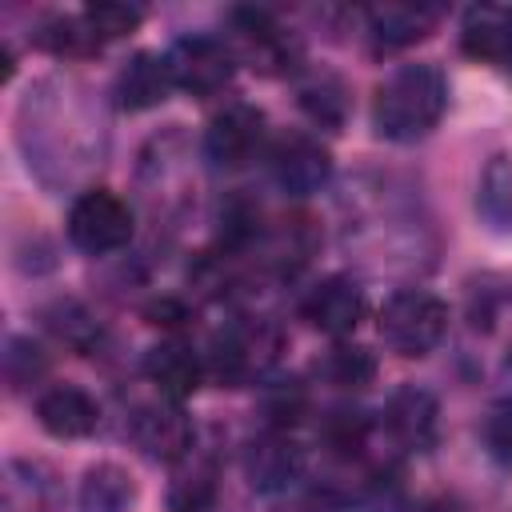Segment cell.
<instances>
[{
    "label": "cell",
    "mask_w": 512,
    "mask_h": 512,
    "mask_svg": "<svg viewBox=\"0 0 512 512\" xmlns=\"http://www.w3.org/2000/svg\"><path fill=\"white\" fill-rule=\"evenodd\" d=\"M444 104H448V84L436 64H400L376 84L372 124L384 140L408 144L440 124Z\"/></svg>",
    "instance_id": "cell-1"
},
{
    "label": "cell",
    "mask_w": 512,
    "mask_h": 512,
    "mask_svg": "<svg viewBox=\"0 0 512 512\" xmlns=\"http://www.w3.org/2000/svg\"><path fill=\"white\" fill-rule=\"evenodd\" d=\"M480 440H484V452H488L500 468H512V396H496V400L484 408Z\"/></svg>",
    "instance_id": "cell-25"
},
{
    "label": "cell",
    "mask_w": 512,
    "mask_h": 512,
    "mask_svg": "<svg viewBox=\"0 0 512 512\" xmlns=\"http://www.w3.org/2000/svg\"><path fill=\"white\" fill-rule=\"evenodd\" d=\"M380 340L400 356H428L448 332V308L424 288H400L384 300L376 316Z\"/></svg>",
    "instance_id": "cell-3"
},
{
    "label": "cell",
    "mask_w": 512,
    "mask_h": 512,
    "mask_svg": "<svg viewBox=\"0 0 512 512\" xmlns=\"http://www.w3.org/2000/svg\"><path fill=\"white\" fill-rule=\"evenodd\" d=\"M268 168H272V180L288 192V196H312L328 184L332 176V156L320 140L304 136V132H288L272 144L268 152Z\"/></svg>",
    "instance_id": "cell-9"
},
{
    "label": "cell",
    "mask_w": 512,
    "mask_h": 512,
    "mask_svg": "<svg viewBox=\"0 0 512 512\" xmlns=\"http://www.w3.org/2000/svg\"><path fill=\"white\" fill-rule=\"evenodd\" d=\"M80 16H84L88 32H92L100 44L136 32V24L144 20V12H140L136 4H120V0H96V4H88Z\"/></svg>",
    "instance_id": "cell-23"
},
{
    "label": "cell",
    "mask_w": 512,
    "mask_h": 512,
    "mask_svg": "<svg viewBox=\"0 0 512 512\" xmlns=\"http://www.w3.org/2000/svg\"><path fill=\"white\" fill-rule=\"evenodd\" d=\"M480 216L496 232H512V160L492 156L488 168L480 172V196H476Z\"/></svg>",
    "instance_id": "cell-22"
},
{
    "label": "cell",
    "mask_w": 512,
    "mask_h": 512,
    "mask_svg": "<svg viewBox=\"0 0 512 512\" xmlns=\"http://www.w3.org/2000/svg\"><path fill=\"white\" fill-rule=\"evenodd\" d=\"M296 96H300V108L312 116V124L336 132L348 116V88L336 72L328 68H312L300 84H296Z\"/></svg>",
    "instance_id": "cell-20"
},
{
    "label": "cell",
    "mask_w": 512,
    "mask_h": 512,
    "mask_svg": "<svg viewBox=\"0 0 512 512\" xmlns=\"http://www.w3.org/2000/svg\"><path fill=\"white\" fill-rule=\"evenodd\" d=\"M132 444L160 464H176L192 452V420L176 400H148L128 420Z\"/></svg>",
    "instance_id": "cell-7"
},
{
    "label": "cell",
    "mask_w": 512,
    "mask_h": 512,
    "mask_svg": "<svg viewBox=\"0 0 512 512\" xmlns=\"http://www.w3.org/2000/svg\"><path fill=\"white\" fill-rule=\"evenodd\" d=\"M44 368H48V360H44V352L32 344V340H8V352H4V372H8V384L12 388H24V384H32V380H40L44 376Z\"/></svg>",
    "instance_id": "cell-28"
},
{
    "label": "cell",
    "mask_w": 512,
    "mask_h": 512,
    "mask_svg": "<svg viewBox=\"0 0 512 512\" xmlns=\"http://www.w3.org/2000/svg\"><path fill=\"white\" fill-rule=\"evenodd\" d=\"M316 376L332 388H344V392H360L376 380V360L368 348L360 344H336L328 348L320 360H316Z\"/></svg>",
    "instance_id": "cell-21"
},
{
    "label": "cell",
    "mask_w": 512,
    "mask_h": 512,
    "mask_svg": "<svg viewBox=\"0 0 512 512\" xmlns=\"http://www.w3.org/2000/svg\"><path fill=\"white\" fill-rule=\"evenodd\" d=\"M76 504H80V512H132L136 480L120 464H96L84 472Z\"/></svg>",
    "instance_id": "cell-19"
},
{
    "label": "cell",
    "mask_w": 512,
    "mask_h": 512,
    "mask_svg": "<svg viewBox=\"0 0 512 512\" xmlns=\"http://www.w3.org/2000/svg\"><path fill=\"white\" fill-rule=\"evenodd\" d=\"M144 372H148V380L160 388V396L184 400V396H192V392L200 388V380H204L208 368H204V360H200L184 340H164V344H156V348L148 352Z\"/></svg>",
    "instance_id": "cell-17"
},
{
    "label": "cell",
    "mask_w": 512,
    "mask_h": 512,
    "mask_svg": "<svg viewBox=\"0 0 512 512\" xmlns=\"http://www.w3.org/2000/svg\"><path fill=\"white\" fill-rule=\"evenodd\" d=\"M264 148V112L256 104L232 100L224 104L204 132V152L220 168H244Z\"/></svg>",
    "instance_id": "cell-8"
},
{
    "label": "cell",
    "mask_w": 512,
    "mask_h": 512,
    "mask_svg": "<svg viewBox=\"0 0 512 512\" xmlns=\"http://www.w3.org/2000/svg\"><path fill=\"white\" fill-rule=\"evenodd\" d=\"M132 228H136V220H132L128 200L108 188H88L68 208V240L88 256L124 248L132 240Z\"/></svg>",
    "instance_id": "cell-4"
},
{
    "label": "cell",
    "mask_w": 512,
    "mask_h": 512,
    "mask_svg": "<svg viewBox=\"0 0 512 512\" xmlns=\"http://www.w3.org/2000/svg\"><path fill=\"white\" fill-rule=\"evenodd\" d=\"M244 472L252 480V488L260 492H280L292 480H300L304 472V448L284 432V428H268L264 436H256L244 452Z\"/></svg>",
    "instance_id": "cell-12"
},
{
    "label": "cell",
    "mask_w": 512,
    "mask_h": 512,
    "mask_svg": "<svg viewBox=\"0 0 512 512\" xmlns=\"http://www.w3.org/2000/svg\"><path fill=\"white\" fill-rule=\"evenodd\" d=\"M464 56L496 68H512V8L508 4H472L460 16Z\"/></svg>",
    "instance_id": "cell-13"
},
{
    "label": "cell",
    "mask_w": 512,
    "mask_h": 512,
    "mask_svg": "<svg viewBox=\"0 0 512 512\" xmlns=\"http://www.w3.org/2000/svg\"><path fill=\"white\" fill-rule=\"evenodd\" d=\"M52 332L60 336V340H68L72 348H92V340H100V328H96V320L80 308V304H56L52 308Z\"/></svg>",
    "instance_id": "cell-27"
},
{
    "label": "cell",
    "mask_w": 512,
    "mask_h": 512,
    "mask_svg": "<svg viewBox=\"0 0 512 512\" xmlns=\"http://www.w3.org/2000/svg\"><path fill=\"white\" fill-rule=\"evenodd\" d=\"M212 492H216V480H212V468L208 464H192L176 476L172 484V508L176 512H204L212 504Z\"/></svg>",
    "instance_id": "cell-26"
},
{
    "label": "cell",
    "mask_w": 512,
    "mask_h": 512,
    "mask_svg": "<svg viewBox=\"0 0 512 512\" xmlns=\"http://www.w3.org/2000/svg\"><path fill=\"white\" fill-rule=\"evenodd\" d=\"M364 20H368V32H372L380 44H388V48H408V44L424 40V36L440 24V8L392 0V4H372V8H364Z\"/></svg>",
    "instance_id": "cell-16"
},
{
    "label": "cell",
    "mask_w": 512,
    "mask_h": 512,
    "mask_svg": "<svg viewBox=\"0 0 512 512\" xmlns=\"http://www.w3.org/2000/svg\"><path fill=\"white\" fill-rule=\"evenodd\" d=\"M300 316L328 336H348L364 320V292L348 276H324L304 292Z\"/></svg>",
    "instance_id": "cell-11"
},
{
    "label": "cell",
    "mask_w": 512,
    "mask_h": 512,
    "mask_svg": "<svg viewBox=\"0 0 512 512\" xmlns=\"http://www.w3.org/2000/svg\"><path fill=\"white\" fill-rule=\"evenodd\" d=\"M164 60H168L172 84L184 88L188 96H216L232 84V72H236L232 44L216 36H180Z\"/></svg>",
    "instance_id": "cell-6"
},
{
    "label": "cell",
    "mask_w": 512,
    "mask_h": 512,
    "mask_svg": "<svg viewBox=\"0 0 512 512\" xmlns=\"http://www.w3.org/2000/svg\"><path fill=\"white\" fill-rule=\"evenodd\" d=\"M436 428H440V408H436V396L416 388V384H404L388 396L384 404V432L392 436L396 448L404 452H428L436 444Z\"/></svg>",
    "instance_id": "cell-10"
},
{
    "label": "cell",
    "mask_w": 512,
    "mask_h": 512,
    "mask_svg": "<svg viewBox=\"0 0 512 512\" xmlns=\"http://www.w3.org/2000/svg\"><path fill=\"white\" fill-rule=\"evenodd\" d=\"M232 52L264 76H280L300 60V40L264 8L232 12Z\"/></svg>",
    "instance_id": "cell-5"
},
{
    "label": "cell",
    "mask_w": 512,
    "mask_h": 512,
    "mask_svg": "<svg viewBox=\"0 0 512 512\" xmlns=\"http://www.w3.org/2000/svg\"><path fill=\"white\" fill-rule=\"evenodd\" d=\"M172 88H176V84H172L168 60H164V56H152V52H136V56L120 68V76H116V96H120V104L132 108V112L164 104Z\"/></svg>",
    "instance_id": "cell-18"
},
{
    "label": "cell",
    "mask_w": 512,
    "mask_h": 512,
    "mask_svg": "<svg viewBox=\"0 0 512 512\" xmlns=\"http://www.w3.org/2000/svg\"><path fill=\"white\" fill-rule=\"evenodd\" d=\"M296 512H308V508H296Z\"/></svg>",
    "instance_id": "cell-30"
},
{
    "label": "cell",
    "mask_w": 512,
    "mask_h": 512,
    "mask_svg": "<svg viewBox=\"0 0 512 512\" xmlns=\"http://www.w3.org/2000/svg\"><path fill=\"white\" fill-rule=\"evenodd\" d=\"M284 352V336L272 320L260 316H240L232 324H224L212 336V352H208V372L228 384V388H244V384H260L276 360Z\"/></svg>",
    "instance_id": "cell-2"
},
{
    "label": "cell",
    "mask_w": 512,
    "mask_h": 512,
    "mask_svg": "<svg viewBox=\"0 0 512 512\" xmlns=\"http://www.w3.org/2000/svg\"><path fill=\"white\" fill-rule=\"evenodd\" d=\"M36 420H40L44 432H52L60 440H80V436L96 432L100 404L76 384H52L36 400Z\"/></svg>",
    "instance_id": "cell-14"
},
{
    "label": "cell",
    "mask_w": 512,
    "mask_h": 512,
    "mask_svg": "<svg viewBox=\"0 0 512 512\" xmlns=\"http://www.w3.org/2000/svg\"><path fill=\"white\" fill-rule=\"evenodd\" d=\"M416 512H468V508H464L456 496H428Z\"/></svg>",
    "instance_id": "cell-29"
},
{
    "label": "cell",
    "mask_w": 512,
    "mask_h": 512,
    "mask_svg": "<svg viewBox=\"0 0 512 512\" xmlns=\"http://www.w3.org/2000/svg\"><path fill=\"white\" fill-rule=\"evenodd\" d=\"M36 40H40L48 52H56V56H88V52L100 48V40L88 32L84 16H52V20L40 28Z\"/></svg>",
    "instance_id": "cell-24"
},
{
    "label": "cell",
    "mask_w": 512,
    "mask_h": 512,
    "mask_svg": "<svg viewBox=\"0 0 512 512\" xmlns=\"http://www.w3.org/2000/svg\"><path fill=\"white\" fill-rule=\"evenodd\" d=\"M0 512H60L56 476L40 460H8L0 476Z\"/></svg>",
    "instance_id": "cell-15"
}]
</instances>
